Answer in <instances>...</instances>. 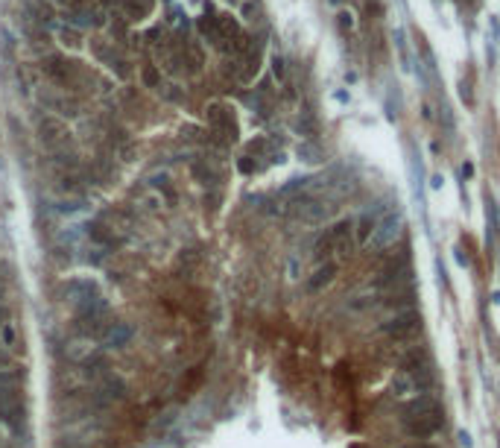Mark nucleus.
I'll return each mask as SVG.
<instances>
[{
	"instance_id": "8",
	"label": "nucleus",
	"mask_w": 500,
	"mask_h": 448,
	"mask_svg": "<svg viewBox=\"0 0 500 448\" xmlns=\"http://www.w3.org/2000/svg\"><path fill=\"white\" fill-rule=\"evenodd\" d=\"M44 103H47V109H53L59 114H68V118L79 114V103L73 100V97H68V94H62V97H44Z\"/></svg>"
},
{
	"instance_id": "16",
	"label": "nucleus",
	"mask_w": 500,
	"mask_h": 448,
	"mask_svg": "<svg viewBox=\"0 0 500 448\" xmlns=\"http://www.w3.org/2000/svg\"><path fill=\"white\" fill-rule=\"evenodd\" d=\"M6 281H9V279L4 276V272H0V302L6 299Z\"/></svg>"
},
{
	"instance_id": "13",
	"label": "nucleus",
	"mask_w": 500,
	"mask_h": 448,
	"mask_svg": "<svg viewBox=\"0 0 500 448\" xmlns=\"http://www.w3.org/2000/svg\"><path fill=\"white\" fill-rule=\"evenodd\" d=\"M12 320V310H9V305H6V299L0 302V328H4V322H9Z\"/></svg>"
},
{
	"instance_id": "1",
	"label": "nucleus",
	"mask_w": 500,
	"mask_h": 448,
	"mask_svg": "<svg viewBox=\"0 0 500 448\" xmlns=\"http://www.w3.org/2000/svg\"><path fill=\"white\" fill-rule=\"evenodd\" d=\"M433 384H436V369L430 352L427 349H410L392 375L389 396L398 401H410L418 396H430Z\"/></svg>"
},
{
	"instance_id": "3",
	"label": "nucleus",
	"mask_w": 500,
	"mask_h": 448,
	"mask_svg": "<svg viewBox=\"0 0 500 448\" xmlns=\"http://www.w3.org/2000/svg\"><path fill=\"white\" fill-rule=\"evenodd\" d=\"M357 243V231H354V220H339L334 226H328L322 235L313 243V267L328 264V261H343L351 246Z\"/></svg>"
},
{
	"instance_id": "10",
	"label": "nucleus",
	"mask_w": 500,
	"mask_h": 448,
	"mask_svg": "<svg viewBox=\"0 0 500 448\" xmlns=\"http://www.w3.org/2000/svg\"><path fill=\"white\" fill-rule=\"evenodd\" d=\"M59 42L68 44V47H79V44H83V35H79L76 27H62V30H59Z\"/></svg>"
},
{
	"instance_id": "12",
	"label": "nucleus",
	"mask_w": 500,
	"mask_h": 448,
	"mask_svg": "<svg viewBox=\"0 0 500 448\" xmlns=\"http://www.w3.org/2000/svg\"><path fill=\"white\" fill-rule=\"evenodd\" d=\"M255 15H257V4H255V0H246V4H243V18L255 21Z\"/></svg>"
},
{
	"instance_id": "2",
	"label": "nucleus",
	"mask_w": 500,
	"mask_h": 448,
	"mask_svg": "<svg viewBox=\"0 0 500 448\" xmlns=\"http://www.w3.org/2000/svg\"><path fill=\"white\" fill-rule=\"evenodd\" d=\"M398 425L413 440H433L436 434L445 431L448 411L436 393L418 396V399L401 401V407H398Z\"/></svg>"
},
{
	"instance_id": "4",
	"label": "nucleus",
	"mask_w": 500,
	"mask_h": 448,
	"mask_svg": "<svg viewBox=\"0 0 500 448\" xmlns=\"http://www.w3.org/2000/svg\"><path fill=\"white\" fill-rule=\"evenodd\" d=\"M38 138H42V144H44L47 150L62 152V147H65L68 138H71V132H68V126H65L62 121H59V118L47 114V118L38 121Z\"/></svg>"
},
{
	"instance_id": "6",
	"label": "nucleus",
	"mask_w": 500,
	"mask_h": 448,
	"mask_svg": "<svg viewBox=\"0 0 500 448\" xmlns=\"http://www.w3.org/2000/svg\"><path fill=\"white\" fill-rule=\"evenodd\" d=\"M384 331L395 340H407L413 331H418V317L415 314H398L395 320L384 322Z\"/></svg>"
},
{
	"instance_id": "9",
	"label": "nucleus",
	"mask_w": 500,
	"mask_h": 448,
	"mask_svg": "<svg viewBox=\"0 0 500 448\" xmlns=\"http://www.w3.org/2000/svg\"><path fill=\"white\" fill-rule=\"evenodd\" d=\"M0 346L6 349H15L18 346V331H15V322H4V328H0Z\"/></svg>"
},
{
	"instance_id": "14",
	"label": "nucleus",
	"mask_w": 500,
	"mask_h": 448,
	"mask_svg": "<svg viewBox=\"0 0 500 448\" xmlns=\"http://www.w3.org/2000/svg\"><path fill=\"white\" fill-rule=\"evenodd\" d=\"M401 448H439V445L430 442V440H415V442H407V445H401Z\"/></svg>"
},
{
	"instance_id": "11",
	"label": "nucleus",
	"mask_w": 500,
	"mask_h": 448,
	"mask_svg": "<svg viewBox=\"0 0 500 448\" xmlns=\"http://www.w3.org/2000/svg\"><path fill=\"white\" fill-rule=\"evenodd\" d=\"M144 83H147V88H158V85H161V73H158L155 65L144 68Z\"/></svg>"
},
{
	"instance_id": "5",
	"label": "nucleus",
	"mask_w": 500,
	"mask_h": 448,
	"mask_svg": "<svg viewBox=\"0 0 500 448\" xmlns=\"http://www.w3.org/2000/svg\"><path fill=\"white\" fill-rule=\"evenodd\" d=\"M208 123H211L214 135H223V141H237V121H234L231 109L211 106L208 109Z\"/></svg>"
},
{
	"instance_id": "15",
	"label": "nucleus",
	"mask_w": 500,
	"mask_h": 448,
	"mask_svg": "<svg viewBox=\"0 0 500 448\" xmlns=\"http://www.w3.org/2000/svg\"><path fill=\"white\" fill-rule=\"evenodd\" d=\"M339 30H343V32L351 30V15L348 12H339Z\"/></svg>"
},
{
	"instance_id": "7",
	"label": "nucleus",
	"mask_w": 500,
	"mask_h": 448,
	"mask_svg": "<svg viewBox=\"0 0 500 448\" xmlns=\"http://www.w3.org/2000/svg\"><path fill=\"white\" fill-rule=\"evenodd\" d=\"M103 340H106V346L120 349V346H126V343L132 340V328H129L126 322H109V328H106Z\"/></svg>"
}]
</instances>
